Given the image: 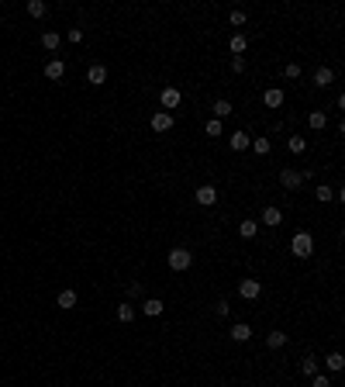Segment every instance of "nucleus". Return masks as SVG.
I'll return each instance as SVG.
<instances>
[{
    "instance_id": "1",
    "label": "nucleus",
    "mask_w": 345,
    "mask_h": 387,
    "mask_svg": "<svg viewBox=\"0 0 345 387\" xmlns=\"http://www.w3.org/2000/svg\"><path fill=\"white\" fill-rule=\"evenodd\" d=\"M290 252L297 256V259H307L311 252H314V239H311V232H297L293 239H290Z\"/></svg>"
},
{
    "instance_id": "2",
    "label": "nucleus",
    "mask_w": 345,
    "mask_h": 387,
    "mask_svg": "<svg viewBox=\"0 0 345 387\" xmlns=\"http://www.w3.org/2000/svg\"><path fill=\"white\" fill-rule=\"evenodd\" d=\"M190 263H193L190 249H169V270L183 273V270H190Z\"/></svg>"
},
{
    "instance_id": "3",
    "label": "nucleus",
    "mask_w": 345,
    "mask_h": 387,
    "mask_svg": "<svg viewBox=\"0 0 345 387\" xmlns=\"http://www.w3.org/2000/svg\"><path fill=\"white\" fill-rule=\"evenodd\" d=\"M238 294H242L245 301H255V297L263 294V287H259V280H255V277H242V284H238Z\"/></svg>"
},
{
    "instance_id": "4",
    "label": "nucleus",
    "mask_w": 345,
    "mask_h": 387,
    "mask_svg": "<svg viewBox=\"0 0 345 387\" xmlns=\"http://www.w3.org/2000/svg\"><path fill=\"white\" fill-rule=\"evenodd\" d=\"M197 204H204V208H211V204H218V190H214V183H204V187H197Z\"/></svg>"
},
{
    "instance_id": "5",
    "label": "nucleus",
    "mask_w": 345,
    "mask_h": 387,
    "mask_svg": "<svg viewBox=\"0 0 345 387\" xmlns=\"http://www.w3.org/2000/svg\"><path fill=\"white\" fill-rule=\"evenodd\" d=\"M149 125H152V132L162 135V132H169V128H172V114H169V111H155Z\"/></svg>"
},
{
    "instance_id": "6",
    "label": "nucleus",
    "mask_w": 345,
    "mask_h": 387,
    "mask_svg": "<svg viewBox=\"0 0 345 387\" xmlns=\"http://www.w3.org/2000/svg\"><path fill=\"white\" fill-rule=\"evenodd\" d=\"M159 104H162V111H172V107H180V90H176V87H166V90L159 94Z\"/></svg>"
},
{
    "instance_id": "7",
    "label": "nucleus",
    "mask_w": 345,
    "mask_h": 387,
    "mask_svg": "<svg viewBox=\"0 0 345 387\" xmlns=\"http://www.w3.org/2000/svg\"><path fill=\"white\" fill-rule=\"evenodd\" d=\"M280 183H283L287 190H300V183H304V173H297V170H283V173H280Z\"/></svg>"
},
{
    "instance_id": "8",
    "label": "nucleus",
    "mask_w": 345,
    "mask_h": 387,
    "mask_svg": "<svg viewBox=\"0 0 345 387\" xmlns=\"http://www.w3.org/2000/svg\"><path fill=\"white\" fill-rule=\"evenodd\" d=\"M45 76L49 80H62L66 76V62H62V59H49V62H45Z\"/></svg>"
},
{
    "instance_id": "9",
    "label": "nucleus",
    "mask_w": 345,
    "mask_h": 387,
    "mask_svg": "<svg viewBox=\"0 0 345 387\" xmlns=\"http://www.w3.org/2000/svg\"><path fill=\"white\" fill-rule=\"evenodd\" d=\"M263 104H266V107H273V111H276V107H283V90H280V87H269L266 94H263Z\"/></svg>"
},
{
    "instance_id": "10",
    "label": "nucleus",
    "mask_w": 345,
    "mask_h": 387,
    "mask_svg": "<svg viewBox=\"0 0 345 387\" xmlns=\"http://www.w3.org/2000/svg\"><path fill=\"white\" fill-rule=\"evenodd\" d=\"M259 221H263V225H269V228H276V225H283V211H280V208H266Z\"/></svg>"
},
{
    "instance_id": "11",
    "label": "nucleus",
    "mask_w": 345,
    "mask_h": 387,
    "mask_svg": "<svg viewBox=\"0 0 345 387\" xmlns=\"http://www.w3.org/2000/svg\"><path fill=\"white\" fill-rule=\"evenodd\" d=\"M87 80H90L94 87H100V83L107 80V66H100V62H94V66L87 69Z\"/></svg>"
},
{
    "instance_id": "12",
    "label": "nucleus",
    "mask_w": 345,
    "mask_h": 387,
    "mask_svg": "<svg viewBox=\"0 0 345 387\" xmlns=\"http://www.w3.org/2000/svg\"><path fill=\"white\" fill-rule=\"evenodd\" d=\"M228 145H231V149H235V152H245V149H249V145H252V138L245 135V132H235V135L228 138Z\"/></svg>"
},
{
    "instance_id": "13",
    "label": "nucleus",
    "mask_w": 345,
    "mask_h": 387,
    "mask_svg": "<svg viewBox=\"0 0 345 387\" xmlns=\"http://www.w3.org/2000/svg\"><path fill=\"white\" fill-rule=\"evenodd\" d=\"M228 335L235 339V342H249V339H252V329L245 325V322H238V325H231V332H228Z\"/></svg>"
},
{
    "instance_id": "14",
    "label": "nucleus",
    "mask_w": 345,
    "mask_h": 387,
    "mask_svg": "<svg viewBox=\"0 0 345 387\" xmlns=\"http://www.w3.org/2000/svg\"><path fill=\"white\" fill-rule=\"evenodd\" d=\"M62 311H69V308H76V290H62L59 294V301H56Z\"/></svg>"
},
{
    "instance_id": "15",
    "label": "nucleus",
    "mask_w": 345,
    "mask_h": 387,
    "mask_svg": "<svg viewBox=\"0 0 345 387\" xmlns=\"http://www.w3.org/2000/svg\"><path fill=\"white\" fill-rule=\"evenodd\" d=\"M314 83H318V87H331V83H335V73H331L328 66H321V69L314 73Z\"/></svg>"
},
{
    "instance_id": "16",
    "label": "nucleus",
    "mask_w": 345,
    "mask_h": 387,
    "mask_svg": "<svg viewBox=\"0 0 345 387\" xmlns=\"http://www.w3.org/2000/svg\"><path fill=\"white\" fill-rule=\"evenodd\" d=\"M142 311H145L149 318H159V315H162V301H155V297H149V301H142Z\"/></svg>"
},
{
    "instance_id": "17",
    "label": "nucleus",
    "mask_w": 345,
    "mask_h": 387,
    "mask_svg": "<svg viewBox=\"0 0 345 387\" xmlns=\"http://www.w3.org/2000/svg\"><path fill=\"white\" fill-rule=\"evenodd\" d=\"M266 346L269 349H283V346H287V332H269V335H266Z\"/></svg>"
},
{
    "instance_id": "18",
    "label": "nucleus",
    "mask_w": 345,
    "mask_h": 387,
    "mask_svg": "<svg viewBox=\"0 0 345 387\" xmlns=\"http://www.w3.org/2000/svg\"><path fill=\"white\" fill-rule=\"evenodd\" d=\"M325 111H311V114H307V125H311V128H314V132H321V128H325Z\"/></svg>"
},
{
    "instance_id": "19",
    "label": "nucleus",
    "mask_w": 345,
    "mask_h": 387,
    "mask_svg": "<svg viewBox=\"0 0 345 387\" xmlns=\"http://www.w3.org/2000/svg\"><path fill=\"white\" fill-rule=\"evenodd\" d=\"M132 318H135V304H132V301H128V304H117V322H124V325H128Z\"/></svg>"
},
{
    "instance_id": "20",
    "label": "nucleus",
    "mask_w": 345,
    "mask_h": 387,
    "mask_svg": "<svg viewBox=\"0 0 345 387\" xmlns=\"http://www.w3.org/2000/svg\"><path fill=\"white\" fill-rule=\"evenodd\" d=\"M255 232H259V221H242V225H238V235H242V239H255Z\"/></svg>"
},
{
    "instance_id": "21",
    "label": "nucleus",
    "mask_w": 345,
    "mask_h": 387,
    "mask_svg": "<svg viewBox=\"0 0 345 387\" xmlns=\"http://www.w3.org/2000/svg\"><path fill=\"white\" fill-rule=\"evenodd\" d=\"M245 49H249L245 35H231V52H235V56H245Z\"/></svg>"
},
{
    "instance_id": "22",
    "label": "nucleus",
    "mask_w": 345,
    "mask_h": 387,
    "mask_svg": "<svg viewBox=\"0 0 345 387\" xmlns=\"http://www.w3.org/2000/svg\"><path fill=\"white\" fill-rule=\"evenodd\" d=\"M325 363H328V370H335V373H338V370L345 367V356H342V353H328Z\"/></svg>"
},
{
    "instance_id": "23",
    "label": "nucleus",
    "mask_w": 345,
    "mask_h": 387,
    "mask_svg": "<svg viewBox=\"0 0 345 387\" xmlns=\"http://www.w3.org/2000/svg\"><path fill=\"white\" fill-rule=\"evenodd\" d=\"M59 42H62V38H59L56 31H45V35H41V45H45L49 52H56V49H59Z\"/></svg>"
},
{
    "instance_id": "24",
    "label": "nucleus",
    "mask_w": 345,
    "mask_h": 387,
    "mask_svg": "<svg viewBox=\"0 0 345 387\" xmlns=\"http://www.w3.org/2000/svg\"><path fill=\"white\" fill-rule=\"evenodd\" d=\"M300 373H304V377H314V373H318V360H314V356H304V363H300Z\"/></svg>"
},
{
    "instance_id": "25",
    "label": "nucleus",
    "mask_w": 345,
    "mask_h": 387,
    "mask_svg": "<svg viewBox=\"0 0 345 387\" xmlns=\"http://www.w3.org/2000/svg\"><path fill=\"white\" fill-rule=\"evenodd\" d=\"M45 11H49L45 0H31V4H28V14H31V18H45Z\"/></svg>"
},
{
    "instance_id": "26",
    "label": "nucleus",
    "mask_w": 345,
    "mask_h": 387,
    "mask_svg": "<svg viewBox=\"0 0 345 387\" xmlns=\"http://www.w3.org/2000/svg\"><path fill=\"white\" fill-rule=\"evenodd\" d=\"M228 114H231V104H228V100H214V118L221 121V118H228Z\"/></svg>"
},
{
    "instance_id": "27",
    "label": "nucleus",
    "mask_w": 345,
    "mask_h": 387,
    "mask_svg": "<svg viewBox=\"0 0 345 387\" xmlns=\"http://www.w3.org/2000/svg\"><path fill=\"white\" fill-rule=\"evenodd\" d=\"M314 197H318L321 204H325V201H335V187H325V183H321V187L314 190Z\"/></svg>"
},
{
    "instance_id": "28",
    "label": "nucleus",
    "mask_w": 345,
    "mask_h": 387,
    "mask_svg": "<svg viewBox=\"0 0 345 387\" xmlns=\"http://www.w3.org/2000/svg\"><path fill=\"white\" fill-rule=\"evenodd\" d=\"M287 149H290V152H304V149H307V138L293 135V138H290V142H287Z\"/></svg>"
},
{
    "instance_id": "29",
    "label": "nucleus",
    "mask_w": 345,
    "mask_h": 387,
    "mask_svg": "<svg viewBox=\"0 0 345 387\" xmlns=\"http://www.w3.org/2000/svg\"><path fill=\"white\" fill-rule=\"evenodd\" d=\"M204 132H207V135H211V138H218V135H221V132H225V128H221V121H218V118H211V121L204 125Z\"/></svg>"
},
{
    "instance_id": "30",
    "label": "nucleus",
    "mask_w": 345,
    "mask_h": 387,
    "mask_svg": "<svg viewBox=\"0 0 345 387\" xmlns=\"http://www.w3.org/2000/svg\"><path fill=\"white\" fill-rule=\"evenodd\" d=\"M252 149H255L259 156H269V149H273V145H269V138H252Z\"/></svg>"
},
{
    "instance_id": "31",
    "label": "nucleus",
    "mask_w": 345,
    "mask_h": 387,
    "mask_svg": "<svg viewBox=\"0 0 345 387\" xmlns=\"http://www.w3.org/2000/svg\"><path fill=\"white\" fill-rule=\"evenodd\" d=\"M283 76H287V80H300V66H297V62H290L287 69H283Z\"/></svg>"
},
{
    "instance_id": "32",
    "label": "nucleus",
    "mask_w": 345,
    "mask_h": 387,
    "mask_svg": "<svg viewBox=\"0 0 345 387\" xmlns=\"http://www.w3.org/2000/svg\"><path fill=\"white\" fill-rule=\"evenodd\" d=\"M311 387H331V380H328L325 373H314V377H311Z\"/></svg>"
},
{
    "instance_id": "33",
    "label": "nucleus",
    "mask_w": 345,
    "mask_h": 387,
    "mask_svg": "<svg viewBox=\"0 0 345 387\" xmlns=\"http://www.w3.org/2000/svg\"><path fill=\"white\" fill-rule=\"evenodd\" d=\"M231 24H235V28H242V24H245V11H231Z\"/></svg>"
},
{
    "instance_id": "34",
    "label": "nucleus",
    "mask_w": 345,
    "mask_h": 387,
    "mask_svg": "<svg viewBox=\"0 0 345 387\" xmlns=\"http://www.w3.org/2000/svg\"><path fill=\"white\" fill-rule=\"evenodd\" d=\"M128 297H142V284H138V280H132V284H128Z\"/></svg>"
},
{
    "instance_id": "35",
    "label": "nucleus",
    "mask_w": 345,
    "mask_h": 387,
    "mask_svg": "<svg viewBox=\"0 0 345 387\" xmlns=\"http://www.w3.org/2000/svg\"><path fill=\"white\" fill-rule=\"evenodd\" d=\"M66 38L76 45V42H83V31H79V28H69V31H66Z\"/></svg>"
},
{
    "instance_id": "36",
    "label": "nucleus",
    "mask_w": 345,
    "mask_h": 387,
    "mask_svg": "<svg viewBox=\"0 0 345 387\" xmlns=\"http://www.w3.org/2000/svg\"><path fill=\"white\" fill-rule=\"evenodd\" d=\"M231 69H235V73H242V69H245V56H235V59H231Z\"/></svg>"
},
{
    "instance_id": "37",
    "label": "nucleus",
    "mask_w": 345,
    "mask_h": 387,
    "mask_svg": "<svg viewBox=\"0 0 345 387\" xmlns=\"http://www.w3.org/2000/svg\"><path fill=\"white\" fill-rule=\"evenodd\" d=\"M214 311H218V315L225 318V315H228V311H231V304H228V301H218V304H214Z\"/></svg>"
}]
</instances>
